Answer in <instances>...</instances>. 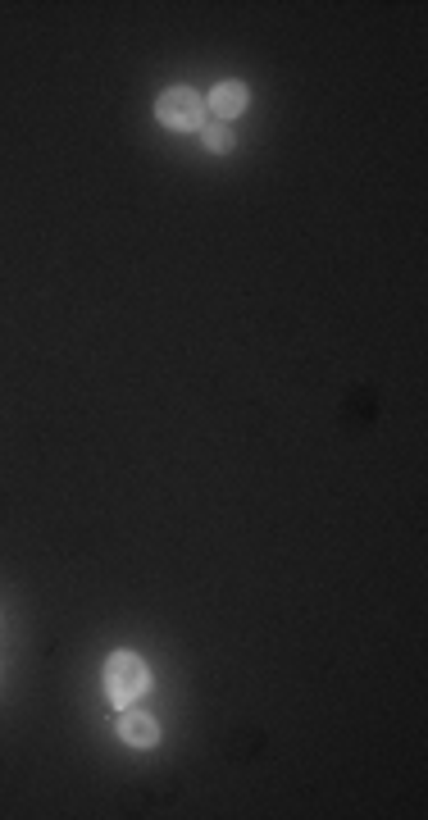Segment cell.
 <instances>
[{
    "label": "cell",
    "instance_id": "cell-2",
    "mask_svg": "<svg viewBox=\"0 0 428 820\" xmlns=\"http://www.w3.org/2000/svg\"><path fill=\"white\" fill-rule=\"evenodd\" d=\"M155 119L169 128V133H192L205 123V96L192 87H169V92L155 101Z\"/></svg>",
    "mask_w": 428,
    "mask_h": 820
},
{
    "label": "cell",
    "instance_id": "cell-4",
    "mask_svg": "<svg viewBox=\"0 0 428 820\" xmlns=\"http://www.w3.org/2000/svg\"><path fill=\"white\" fill-rule=\"evenodd\" d=\"M119 738L128 743V748H155V743H160V725H155L146 711H123Z\"/></svg>",
    "mask_w": 428,
    "mask_h": 820
},
{
    "label": "cell",
    "instance_id": "cell-1",
    "mask_svg": "<svg viewBox=\"0 0 428 820\" xmlns=\"http://www.w3.org/2000/svg\"><path fill=\"white\" fill-rule=\"evenodd\" d=\"M105 688H110L114 707H128V702H137L151 688V670H146V661L137 652H114L105 661Z\"/></svg>",
    "mask_w": 428,
    "mask_h": 820
},
{
    "label": "cell",
    "instance_id": "cell-5",
    "mask_svg": "<svg viewBox=\"0 0 428 820\" xmlns=\"http://www.w3.org/2000/svg\"><path fill=\"white\" fill-rule=\"evenodd\" d=\"M201 137H205V146H210L214 155L233 151V128H228V123H201Z\"/></svg>",
    "mask_w": 428,
    "mask_h": 820
},
{
    "label": "cell",
    "instance_id": "cell-3",
    "mask_svg": "<svg viewBox=\"0 0 428 820\" xmlns=\"http://www.w3.org/2000/svg\"><path fill=\"white\" fill-rule=\"evenodd\" d=\"M246 82H237V78H224V82H214V92L205 96V110L214 114V123H233L237 114L246 110Z\"/></svg>",
    "mask_w": 428,
    "mask_h": 820
}]
</instances>
